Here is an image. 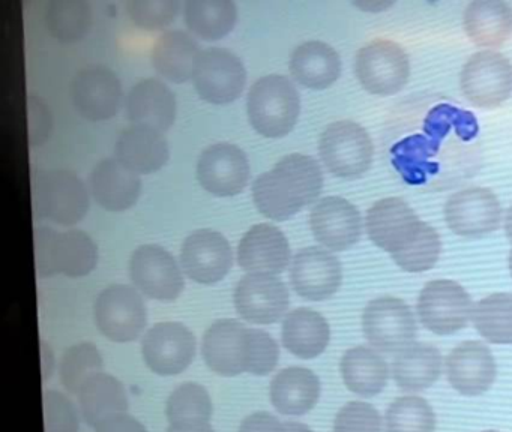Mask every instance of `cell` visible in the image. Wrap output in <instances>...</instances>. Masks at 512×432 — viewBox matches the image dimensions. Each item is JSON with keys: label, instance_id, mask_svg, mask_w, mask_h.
<instances>
[{"label": "cell", "instance_id": "cell-1", "mask_svg": "<svg viewBox=\"0 0 512 432\" xmlns=\"http://www.w3.org/2000/svg\"><path fill=\"white\" fill-rule=\"evenodd\" d=\"M365 227L371 242L389 252L406 272H427L439 260V234L401 198H383L374 203L367 212Z\"/></svg>", "mask_w": 512, "mask_h": 432}, {"label": "cell", "instance_id": "cell-2", "mask_svg": "<svg viewBox=\"0 0 512 432\" xmlns=\"http://www.w3.org/2000/svg\"><path fill=\"white\" fill-rule=\"evenodd\" d=\"M322 188V168L316 159L292 153L254 180L253 198L262 215L287 221L313 203Z\"/></svg>", "mask_w": 512, "mask_h": 432}, {"label": "cell", "instance_id": "cell-3", "mask_svg": "<svg viewBox=\"0 0 512 432\" xmlns=\"http://www.w3.org/2000/svg\"><path fill=\"white\" fill-rule=\"evenodd\" d=\"M35 263L41 278L62 275L82 278L97 266L98 249L94 240L80 230L59 231L50 227L35 230Z\"/></svg>", "mask_w": 512, "mask_h": 432}, {"label": "cell", "instance_id": "cell-4", "mask_svg": "<svg viewBox=\"0 0 512 432\" xmlns=\"http://www.w3.org/2000/svg\"><path fill=\"white\" fill-rule=\"evenodd\" d=\"M247 111L251 125L259 134L280 138L295 128L301 111V98L289 78L266 75L251 86Z\"/></svg>", "mask_w": 512, "mask_h": 432}, {"label": "cell", "instance_id": "cell-5", "mask_svg": "<svg viewBox=\"0 0 512 432\" xmlns=\"http://www.w3.org/2000/svg\"><path fill=\"white\" fill-rule=\"evenodd\" d=\"M35 212L64 227H73L89 210L85 183L68 170H41L34 180Z\"/></svg>", "mask_w": 512, "mask_h": 432}, {"label": "cell", "instance_id": "cell-6", "mask_svg": "<svg viewBox=\"0 0 512 432\" xmlns=\"http://www.w3.org/2000/svg\"><path fill=\"white\" fill-rule=\"evenodd\" d=\"M320 158L334 176L355 179L373 162V141L367 129L352 120L326 126L319 143Z\"/></svg>", "mask_w": 512, "mask_h": 432}, {"label": "cell", "instance_id": "cell-7", "mask_svg": "<svg viewBox=\"0 0 512 432\" xmlns=\"http://www.w3.org/2000/svg\"><path fill=\"white\" fill-rule=\"evenodd\" d=\"M355 74L367 92L391 96L400 92L409 80V56L397 42L376 39L356 54Z\"/></svg>", "mask_w": 512, "mask_h": 432}, {"label": "cell", "instance_id": "cell-8", "mask_svg": "<svg viewBox=\"0 0 512 432\" xmlns=\"http://www.w3.org/2000/svg\"><path fill=\"white\" fill-rule=\"evenodd\" d=\"M362 330L367 341L385 353H400L415 344L416 318L410 306L397 297H379L365 306Z\"/></svg>", "mask_w": 512, "mask_h": 432}, {"label": "cell", "instance_id": "cell-9", "mask_svg": "<svg viewBox=\"0 0 512 432\" xmlns=\"http://www.w3.org/2000/svg\"><path fill=\"white\" fill-rule=\"evenodd\" d=\"M473 311L475 306L466 288L451 279L430 281L419 294L421 323L439 336L464 329L473 317Z\"/></svg>", "mask_w": 512, "mask_h": 432}, {"label": "cell", "instance_id": "cell-10", "mask_svg": "<svg viewBox=\"0 0 512 432\" xmlns=\"http://www.w3.org/2000/svg\"><path fill=\"white\" fill-rule=\"evenodd\" d=\"M94 318L100 332L110 341L130 342L145 329L148 314L143 297L130 285H110L95 300Z\"/></svg>", "mask_w": 512, "mask_h": 432}, {"label": "cell", "instance_id": "cell-11", "mask_svg": "<svg viewBox=\"0 0 512 432\" xmlns=\"http://www.w3.org/2000/svg\"><path fill=\"white\" fill-rule=\"evenodd\" d=\"M460 84L464 96L476 107H499L512 93L511 62L497 51H478L463 66Z\"/></svg>", "mask_w": 512, "mask_h": 432}, {"label": "cell", "instance_id": "cell-12", "mask_svg": "<svg viewBox=\"0 0 512 432\" xmlns=\"http://www.w3.org/2000/svg\"><path fill=\"white\" fill-rule=\"evenodd\" d=\"M253 329L232 318L215 321L203 336L202 353L209 369L236 377L250 369Z\"/></svg>", "mask_w": 512, "mask_h": 432}, {"label": "cell", "instance_id": "cell-13", "mask_svg": "<svg viewBox=\"0 0 512 432\" xmlns=\"http://www.w3.org/2000/svg\"><path fill=\"white\" fill-rule=\"evenodd\" d=\"M130 278L145 296L161 302H173L184 291L181 267L166 249L143 245L131 255Z\"/></svg>", "mask_w": 512, "mask_h": 432}, {"label": "cell", "instance_id": "cell-14", "mask_svg": "<svg viewBox=\"0 0 512 432\" xmlns=\"http://www.w3.org/2000/svg\"><path fill=\"white\" fill-rule=\"evenodd\" d=\"M247 83L244 63L224 48H209L202 53L194 84L205 101L215 105L230 104L241 96Z\"/></svg>", "mask_w": 512, "mask_h": 432}, {"label": "cell", "instance_id": "cell-15", "mask_svg": "<svg viewBox=\"0 0 512 432\" xmlns=\"http://www.w3.org/2000/svg\"><path fill=\"white\" fill-rule=\"evenodd\" d=\"M445 219L458 236L481 237L499 228L502 207L490 189L467 188L448 198Z\"/></svg>", "mask_w": 512, "mask_h": 432}, {"label": "cell", "instance_id": "cell-16", "mask_svg": "<svg viewBox=\"0 0 512 432\" xmlns=\"http://www.w3.org/2000/svg\"><path fill=\"white\" fill-rule=\"evenodd\" d=\"M143 359L158 375H178L188 368L196 354V338L181 323H158L142 341Z\"/></svg>", "mask_w": 512, "mask_h": 432}, {"label": "cell", "instance_id": "cell-17", "mask_svg": "<svg viewBox=\"0 0 512 432\" xmlns=\"http://www.w3.org/2000/svg\"><path fill=\"white\" fill-rule=\"evenodd\" d=\"M200 185L218 197H233L244 191L250 179V162L244 150L217 143L203 150L197 162Z\"/></svg>", "mask_w": 512, "mask_h": 432}, {"label": "cell", "instance_id": "cell-18", "mask_svg": "<svg viewBox=\"0 0 512 432\" xmlns=\"http://www.w3.org/2000/svg\"><path fill=\"white\" fill-rule=\"evenodd\" d=\"M232 264L229 240L218 231H194L182 245V269L188 278L199 284H217L229 273Z\"/></svg>", "mask_w": 512, "mask_h": 432}, {"label": "cell", "instance_id": "cell-19", "mask_svg": "<svg viewBox=\"0 0 512 432\" xmlns=\"http://www.w3.org/2000/svg\"><path fill=\"white\" fill-rule=\"evenodd\" d=\"M293 288L299 296L322 302L337 293L343 282L340 260L326 249L308 246L293 258L290 270Z\"/></svg>", "mask_w": 512, "mask_h": 432}, {"label": "cell", "instance_id": "cell-20", "mask_svg": "<svg viewBox=\"0 0 512 432\" xmlns=\"http://www.w3.org/2000/svg\"><path fill=\"white\" fill-rule=\"evenodd\" d=\"M233 299L238 314L254 324L277 323L290 305L286 284L272 275L244 276L236 285Z\"/></svg>", "mask_w": 512, "mask_h": 432}, {"label": "cell", "instance_id": "cell-21", "mask_svg": "<svg viewBox=\"0 0 512 432\" xmlns=\"http://www.w3.org/2000/svg\"><path fill=\"white\" fill-rule=\"evenodd\" d=\"M445 366L449 384L464 396L482 395L496 380V360L481 341L458 344L446 357Z\"/></svg>", "mask_w": 512, "mask_h": 432}, {"label": "cell", "instance_id": "cell-22", "mask_svg": "<svg viewBox=\"0 0 512 432\" xmlns=\"http://www.w3.org/2000/svg\"><path fill=\"white\" fill-rule=\"evenodd\" d=\"M311 230L317 242L331 251H346L358 243L362 221L355 204L343 197H325L311 210Z\"/></svg>", "mask_w": 512, "mask_h": 432}, {"label": "cell", "instance_id": "cell-23", "mask_svg": "<svg viewBox=\"0 0 512 432\" xmlns=\"http://www.w3.org/2000/svg\"><path fill=\"white\" fill-rule=\"evenodd\" d=\"M289 261V240L275 225H254L239 242L238 263L248 275H280Z\"/></svg>", "mask_w": 512, "mask_h": 432}, {"label": "cell", "instance_id": "cell-24", "mask_svg": "<svg viewBox=\"0 0 512 432\" xmlns=\"http://www.w3.org/2000/svg\"><path fill=\"white\" fill-rule=\"evenodd\" d=\"M121 101V81L104 66L82 69L74 78L73 102L88 120L110 119L118 113Z\"/></svg>", "mask_w": 512, "mask_h": 432}, {"label": "cell", "instance_id": "cell-25", "mask_svg": "<svg viewBox=\"0 0 512 432\" xmlns=\"http://www.w3.org/2000/svg\"><path fill=\"white\" fill-rule=\"evenodd\" d=\"M89 188L101 207L110 212H124L139 200L142 180L118 158H109L92 170Z\"/></svg>", "mask_w": 512, "mask_h": 432}, {"label": "cell", "instance_id": "cell-26", "mask_svg": "<svg viewBox=\"0 0 512 432\" xmlns=\"http://www.w3.org/2000/svg\"><path fill=\"white\" fill-rule=\"evenodd\" d=\"M127 114L133 125L166 132L175 122V93L155 78L139 81L128 92Z\"/></svg>", "mask_w": 512, "mask_h": 432}, {"label": "cell", "instance_id": "cell-27", "mask_svg": "<svg viewBox=\"0 0 512 432\" xmlns=\"http://www.w3.org/2000/svg\"><path fill=\"white\" fill-rule=\"evenodd\" d=\"M116 158L137 174L161 170L169 161L170 150L163 132L149 126L131 125L116 141Z\"/></svg>", "mask_w": 512, "mask_h": 432}, {"label": "cell", "instance_id": "cell-28", "mask_svg": "<svg viewBox=\"0 0 512 432\" xmlns=\"http://www.w3.org/2000/svg\"><path fill=\"white\" fill-rule=\"evenodd\" d=\"M199 42L182 30H169L155 42L151 60L155 71L173 83H185L196 74L202 57Z\"/></svg>", "mask_w": 512, "mask_h": 432}, {"label": "cell", "instance_id": "cell-29", "mask_svg": "<svg viewBox=\"0 0 512 432\" xmlns=\"http://www.w3.org/2000/svg\"><path fill=\"white\" fill-rule=\"evenodd\" d=\"M319 377L301 366L283 369L271 383L272 405L287 416H304L319 402Z\"/></svg>", "mask_w": 512, "mask_h": 432}, {"label": "cell", "instance_id": "cell-30", "mask_svg": "<svg viewBox=\"0 0 512 432\" xmlns=\"http://www.w3.org/2000/svg\"><path fill=\"white\" fill-rule=\"evenodd\" d=\"M290 72L308 89H328L340 78V54L326 42H305L293 51Z\"/></svg>", "mask_w": 512, "mask_h": 432}, {"label": "cell", "instance_id": "cell-31", "mask_svg": "<svg viewBox=\"0 0 512 432\" xmlns=\"http://www.w3.org/2000/svg\"><path fill=\"white\" fill-rule=\"evenodd\" d=\"M464 30L478 47L496 48L512 35V9L503 0H475L464 12Z\"/></svg>", "mask_w": 512, "mask_h": 432}, {"label": "cell", "instance_id": "cell-32", "mask_svg": "<svg viewBox=\"0 0 512 432\" xmlns=\"http://www.w3.org/2000/svg\"><path fill=\"white\" fill-rule=\"evenodd\" d=\"M283 344L299 359H314L328 347L331 329L319 312L298 308L289 312L283 321Z\"/></svg>", "mask_w": 512, "mask_h": 432}, {"label": "cell", "instance_id": "cell-33", "mask_svg": "<svg viewBox=\"0 0 512 432\" xmlns=\"http://www.w3.org/2000/svg\"><path fill=\"white\" fill-rule=\"evenodd\" d=\"M442 354L434 345L415 342L395 357L392 375L404 392H422L442 374Z\"/></svg>", "mask_w": 512, "mask_h": 432}, {"label": "cell", "instance_id": "cell-34", "mask_svg": "<svg viewBox=\"0 0 512 432\" xmlns=\"http://www.w3.org/2000/svg\"><path fill=\"white\" fill-rule=\"evenodd\" d=\"M341 377L350 392L365 398L379 395L389 378L386 360L373 348L358 345L341 357Z\"/></svg>", "mask_w": 512, "mask_h": 432}, {"label": "cell", "instance_id": "cell-35", "mask_svg": "<svg viewBox=\"0 0 512 432\" xmlns=\"http://www.w3.org/2000/svg\"><path fill=\"white\" fill-rule=\"evenodd\" d=\"M77 395L83 417L91 426L128 410L127 392L121 381L104 372L89 378Z\"/></svg>", "mask_w": 512, "mask_h": 432}, {"label": "cell", "instance_id": "cell-36", "mask_svg": "<svg viewBox=\"0 0 512 432\" xmlns=\"http://www.w3.org/2000/svg\"><path fill=\"white\" fill-rule=\"evenodd\" d=\"M238 9L232 0H188L185 23L194 35L217 41L232 32Z\"/></svg>", "mask_w": 512, "mask_h": 432}, {"label": "cell", "instance_id": "cell-37", "mask_svg": "<svg viewBox=\"0 0 512 432\" xmlns=\"http://www.w3.org/2000/svg\"><path fill=\"white\" fill-rule=\"evenodd\" d=\"M473 324L491 344H512V293H494L479 300Z\"/></svg>", "mask_w": 512, "mask_h": 432}, {"label": "cell", "instance_id": "cell-38", "mask_svg": "<svg viewBox=\"0 0 512 432\" xmlns=\"http://www.w3.org/2000/svg\"><path fill=\"white\" fill-rule=\"evenodd\" d=\"M46 23L59 41H79L91 27V6L85 0H52L47 5Z\"/></svg>", "mask_w": 512, "mask_h": 432}, {"label": "cell", "instance_id": "cell-39", "mask_svg": "<svg viewBox=\"0 0 512 432\" xmlns=\"http://www.w3.org/2000/svg\"><path fill=\"white\" fill-rule=\"evenodd\" d=\"M388 432H434L436 414L421 396H400L395 399L385 416Z\"/></svg>", "mask_w": 512, "mask_h": 432}, {"label": "cell", "instance_id": "cell-40", "mask_svg": "<svg viewBox=\"0 0 512 432\" xmlns=\"http://www.w3.org/2000/svg\"><path fill=\"white\" fill-rule=\"evenodd\" d=\"M100 351L91 342H80L65 351L61 360V380L70 393H79L83 384L103 372Z\"/></svg>", "mask_w": 512, "mask_h": 432}, {"label": "cell", "instance_id": "cell-41", "mask_svg": "<svg viewBox=\"0 0 512 432\" xmlns=\"http://www.w3.org/2000/svg\"><path fill=\"white\" fill-rule=\"evenodd\" d=\"M166 414L170 423L209 422L212 416L211 396L200 384H181L167 399Z\"/></svg>", "mask_w": 512, "mask_h": 432}, {"label": "cell", "instance_id": "cell-42", "mask_svg": "<svg viewBox=\"0 0 512 432\" xmlns=\"http://www.w3.org/2000/svg\"><path fill=\"white\" fill-rule=\"evenodd\" d=\"M125 8L140 29L161 30L173 23L181 3L178 0H130Z\"/></svg>", "mask_w": 512, "mask_h": 432}, {"label": "cell", "instance_id": "cell-43", "mask_svg": "<svg viewBox=\"0 0 512 432\" xmlns=\"http://www.w3.org/2000/svg\"><path fill=\"white\" fill-rule=\"evenodd\" d=\"M332 432H382V417L373 405L352 401L338 411Z\"/></svg>", "mask_w": 512, "mask_h": 432}, {"label": "cell", "instance_id": "cell-44", "mask_svg": "<svg viewBox=\"0 0 512 432\" xmlns=\"http://www.w3.org/2000/svg\"><path fill=\"white\" fill-rule=\"evenodd\" d=\"M43 402L46 432H79V414L67 396L49 390L44 393Z\"/></svg>", "mask_w": 512, "mask_h": 432}, {"label": "cell", "instance_id": "cell-45", "mask_svg": "<svg viewBox=\"0 0 512 432\" xmlns=\"http://www.w3.org/2000/svg\"><path fill=\"white\" fill-rule=\"evenodd\" d=\"M280 357V348L269 333L253 329V351H251L250 369L253 375H268L274 371Z\"/></svg>", "mask_w": 512, "mask_h": 432}, {"label": "cell", "instance_id": "cell-46", "mask_svg": "<svg viewBox=\"0 0 512 432\" xmlns=\"http://www.w3.org/2000/svg\"><path fill=\"white\" fill-rule=\"evenodd\" d=\"M29 144L43 146L53 132V116L46 102L38 95L28 96Z\"/></svg>", "mask_w": 512, "mask_h": 432}, {"label": "cell", "instance_id": "cell-47", "mask_svg": "<svg viewBox=\"0 0 512 432\" xmlns=\"http://www.w3.org/2000/svg\"><path fill=\"white\" fill-rule=\"evenodd\" d=\"M239 432H284V423L271 413L257 411L241 423Z\"/></svg>", "mask_w": 512, "mask_h": 432}, {"label": "cell", "instance_id": "cell-48", "mask_svg": "<svg viewBox=\"0 0 512 432\" xmlns=\"http://www.w3.org/2000/svg\"><path fill=\"white\" fill-rule=\"evenodd\" d=\"M97 432H146L145 426L130 414L121 413L103 420L95 426Z\"/></svg>", "mask_w": 512, "mask_h": 432}, {"label": "cell", "instance_id": "cell-49", "mask_svg": "<svg viewBox=\"0 0 512 432\" xmlns=\"http://www.w3.org/2000/svg\"><path fill=\"white\" fill-rule=\"evenodd\" d=\"M41 371H43V381L52 377L53 368H55V356H53L52 347L46 342H41Z\"/></svg>", "mask_w": 512, "mask_h": 432}, {"label": "cell", "instance_id": "cell-50", "mask_svg": "<svg viewBox=\"0 0 512 432\" xmlns=\"http://www.w3.org/2000/svg\"><path fill=\"white\" fill-rule=\"evenodd\" d=\"M167 432H215L209 422L172 423Z\"/></svg>", "mask_w": 512, "mask_h": 432}, {"label": "cell", "instance_id": "cell-51", "mask_svg": "<svg viewBox=\"0 0 512 432\" xmlns=\"http://www.w3.org/2000/svg\"><path fill=\"white\" fill-rule=\"evenodd\" d=\"M355 5L361 8L362 11L382 12L388 9L389 6L394 5V2H391V0H358Z\"/></svg>", "mask_w": 512, "mask_h": 432}, {"label": "cell", "instance_id": "cell-52", "mask_svg": "<svg viewBox=\"0 0 512 432\" xmlns=\"http://www.w3.org/2000/svg\"><path fill=\"white\" fill-rule=\"evenodd\" d=\"M284 432H313L307 425L299 422H284Z\"/></svg>", "mask_w": 512, "mask_h": 432}, {"label": "cell", "instance_id": "cell-53", "mask_svg": "<svg viewBox=\"0 0 512 432\" xmlns=\"http://www.w3.org/2000/svg\"><path fill=\"white\" fill-rule=\"evenodd\" d=\"M505 231L506 236H508L509 242L512 243V206L509 207L508 212H506Z\"/></svg>", "mask_w": 512, "mask_h": 432}, {"label": "cell", "instance_id": "cell-54", "mask_svg": "<svg viewBox=\"0 0 512 432\" xmlns=\"http://www.w3.org/2000/svg\"><path fill=\"white\" fill-rule=\"evenodd\" d=\"M508 261H509V270H511V276H512V249H511V252H509Z\"/></svg>", "mask_w": 512, "mask_h": 432}, {"label": "cell", "instance_id": "cell-55", "mask_svg": "<svg viewBox=\"0 0 512 432\" xmlns=\"http://www.w3.org/2000/svg\"><path fill=\"white\" fill-rule=\"evenodd\" d=\"M482 432H500V431H494V429H490V431H482Z\"/></svg>", "mask_w": 512, "mask_h": 432}]
</instances>
